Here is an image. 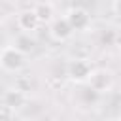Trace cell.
<instances>
[{"mask_svg":"<svg viewBox=\"0 0 121 121\" xmlns=\"http://www.w3.org/2000/svg\"><path fill=\"white\" fill-rule=\"evenodd\" d=\"M26 64V55L19 51L15 45H4L0 49V68L6 72H21Z\"/></svg>","mask_w":121,"mask_h":121,"instance_id":"cell-1","label":"cell"},{"mask_svg":"<svg viewBox=\"0 0 121 121\" xmlns=\"http://www.w3.org/2000/svg\"><path fill=\"white\" fill-rule=\"evenodd\" d=\"M87 83H89V87H91L93 93L102 95V93H108V91L113 87V76H112V72L106 70V68H96V70L91 72Z\"/></svg>","mask_w":121,"mask_h":121,"instance_id":"cell-2","label":"cell"},{"mask_svg":"<svg viewBox=\"0 0 121 121\" xmlns=\"http://www.w3.org/2000/svg\"><path fill=\"white\" fill-rule=\"evenodd\" d=\"M66 21L70 23L72 30H87L91 26V15L85 8H72L66 15Z\"/></svg>","mask_w":121,"mask_h":121,"instance_id":"cell-3","label":"cell"},{"mask_svg":"<svg viewBox=\"0 0 121 121\" xmlns=\"http://www.w3.org/2000/svg\"><path fill=\"white\" fill-rule=\"evenodd\" d=\"M91 72H93L91 64L87 60H83V59H76V60H72L68 64V76H70V79H74L78 83L87 81L89 76H91Z\"/></svg>","mask_w":121,"mask_h":121,"instance_id":"cell-4","label":"cell"},{"mask_svg":"<svg viewBox=\"0 0 121 121\" xmlns=\"http://www.w3.org/2000/svg\"><path fill=\"white\" fill-rule=\"evenodd\" d=\"M49 34H51V38H53L55 42H66V40L74 34V30H72L70 23L66 21V17H59V19H55V21L51 23Z\"/></svg>","mask_w":121,"mask_h":121,"instance_id":"cell-5","label":"cell"},{"mask_svg":"<svg viewBox=\"0 0 121 121\" xmlns=\"http://www.w3.org/2000/svg\"><path fill=\"white\" fill-rule=\"evenodd\" d=\"M40 25V19L36 15L34 9H25L17 15V26L25 32V34H30L32 30H36V26Z\"/></svg>","mask_w":121,"mask_h":121,"instance_id":"cell-6","label":"cell"},{"mask_svg":"<svg viewBox=\"0 0 121 121\" xmlns=\"http://www.w3.org/2000/svg\"><path fill=\"white\" fill-rule=\"evenodd\" d=\"M4 104H6L8 108H21V106L25 104V93L19 91L17 87L11 89V91H8V93L4 95Z\"/></svg>","mask_w":121,"mask_h":121,"instance_id":"cell-7","label":"cell"},{"mask_svg":"<svg viewBox=\"0 0 121 121\" xmlns=\"http://www.w3.org/2000/svg\"><path fill=\"white\" fill-rule=\"evenodd\" d=\"M34 11H36V15H38L40 21H42V19H49V15H51V6H49V4H40Z\"/></svg>","mask_w":121,"mask_h":121,"instance_id":"cell-8","label":"cell"},{"mask_svg":"<svg viewBox=\"0 0 121 121\" xmlns=\"http://www.w3.org/2000/svg\"><path fill=\"white\" fill-rule=\"evenodd\" d=\"M113 11H115V15L121 17V0H113Z\"/></svg>","mask_w":121,"mask_h":121,"instance_id":"cell-9","label":"cell"},{"mask_svg":"<svg viewBox=\"0 0 121 121\" xmlns=\"http://www.w3.org/2000/svg\"><path fill=\"white\" fill-rule=\"evenodd\" d=\"M115 121H121V117H119V119H115Z\"/></svg>","mask_w":121,"mask_h":121,"instance_id":"cell-10","label":"cell"}]
</instances>
